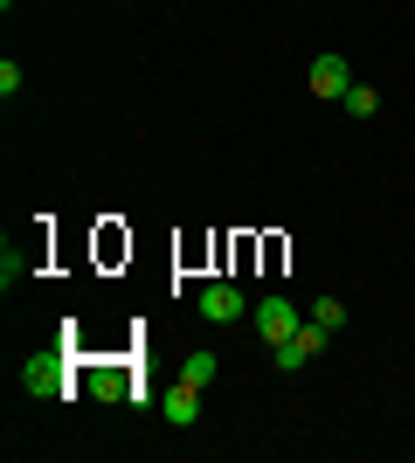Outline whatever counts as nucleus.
Instances as JSON below:
<instances>
[{"label": "nucleus", "instance_id": "1", "mask_svg": "<svg viewBox=\"0 0 415 463\" xmlns=\"http://www.w3.org/2000/svg\"><path fill=\"white\" fill-rule=\"evenodd\" d=\"M21 387L35 394V402H49V394H70V353L62 346H42L21 360Z\"/></svg>", "mask_w": 415, "mask_h": 463}, {"label": "nucleus", "instance_id": "2", "mask_svg": "<svg viewBox=\"0 0 415 463\" xmlns=\"http://www.w3.org/2000/svg\"><path fill=\"white\" fill-rule=\"evenodd\" d=\"M194 311L208 318V326H236V318H250V298H242V284L215 277V284H201V290H194Z\"/></svg>", "mask_w": 415, "mask_h": 463}, {"label": "nucleus", "instance_id": "3", "mask_svg": "<svg viewBox=\"0 0 415 463\" xmlns=\"http://www.w3.org/2000/svg\"><path fill=\"white\" fill-rule=\"evenodd\" d=\"M325 339H333V332L318 326V318H305V326L291 332V339H284V346H270V360H277V373H297V367H312L318 353H325Z\"/></svg>", "mask_w": 415, "mask_h": 463}, {"label": "nucleus", "instance_id": "4", "mask_svg": "<svg viewBox=\"0 0 415 463\" xmlns=\"http://www.w3.org/2000/svg\"><path fill=\"white\" fill-rule=\"evenodd\" d=\"M250 318H257L263 346H284V339H291V332L305 326V318H297V305H291V298H284V290H270V298H257V305H250Z\"/></svg>", "mask_w": 415, "mask_h": 463}, {"label": "nucleus", "instance_id": "5", "mask_svg": "<svg viewBox=\"0 0 415 463\" xmlns=\"http://www.w3.org/2000/svg\"><path fill=\"white\" fill-rule=\"evenodd\" d=\"M305 83H312V97H346L354 90V70H346V56H312V70H305Z\"/></svg>", "mask_w": 415, "mask_h": 463}, {"label": "nucleus", "instance_id": "6", "mask_svg": "<svg viewBox=\"0 0 415 463\" xmlns=\"http://www.w3.org/2000/svg\"><path fill=\"white\" fill-rule=\"evenodd\" d=\"M159 415H166L174 429H194V422H201V387H194V381L166 387V394H159Z\"/></svg>", "mask_w": 415, "mask_h": 463}, {"label": "nucleus", "instance_id": "7", "mask_svg": "<svg viewBox=\"0 0 415 463\" xmlns=\"http://www.w3.org/2000/svg\"><path fill=\"white\" fill-rule=\"evenodd\" d=\"M215 373H222V360H215V353H208V346L180 360V381H194V387H215Z\"/></svg>", "mask_w": 415, "mask_h": 463}, {"label": "nucleus", "instance_id": "8", "mask_svg": "<svg viewBox=\"0 0 415 463\" xmlns=\"http://www.w3.org/2000/svg\"><path fill=\"white\" fill-rule=\"evenodd\" d=\"M339 104H346V118H374V111H381V90H374V83H360V77H354V90L339 97Z\"/></svg>", "mask_w": 415, "mask_h": 463}, {"label": "nucleus", "instance_id": "9", "mask_svg": "<svg viewBox=\"0 0 415 463\" xmlns=\"http://www.w3.org/2000/svg\"><path fill=\"white\" fill-rule=\"evenodd\" d=\"M305 318H318L325 332H339V326H346V305H339V298H312V311H305Z\"/></svg>", "mask_w": 415, "mask_h": 463}, {"label": "nucleus", "instance_id": "10", "mask_svg": "<svg viewBox=\"0 0 415 463\" xmlns=\"http://www.w3.org/2000/svg\"><path fill=\"white\" fill-rule=\"evenodd\" d=\"M21 83H28V77H21V62L7 56V62H0V97H21Z\"/></svg>", "mask_w": 415, "mask_h": 463}, {"label": "nucleus", "instance_id": "11", "mask_svg": "<svg viewBox=\"0 0 415 463\" xmlns=\"http://www.w3.org/2000/svg\"><path fill=\"white\" fill-rule=\"evenodd\" d=\"M0 284H7V290L21 284V256H14V242H7V250H0Z\"/></svg>", "mask_w": 415, "mask_h": 463}]
</instances>
